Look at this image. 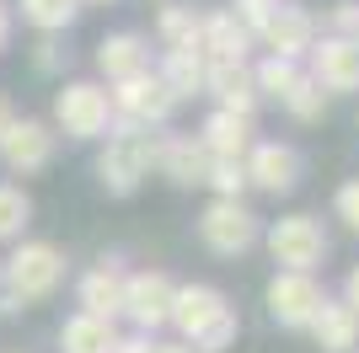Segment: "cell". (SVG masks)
Masks as SVG:
<instances>
[{"label":"cell","mask_w":359,"mask_h":353,"mask_svg":"<svg viewBox=\"0 0 359 353\" xmlns=\"http://www.w3.org/2000/svg\"><path fill=\"white\" fill-rule=\"evenodd\" d=\"M150 172H156V134L129 129V123L113 118L107 145H102V155H97V182H102V193L129 198V193H140V182H145Z\"/></svg>","instance_id":"1"},{"label":"cell","mask_w":359,"mask_h":353,"mask_svg":"<svg viewBox=\"0 0 359 353\" xmlns=\"http://www.w3.org/2000/svg\"><path fill=\"white\" fill-rule=\"evenodd\" d=\"M65 273H70V257L54 241H16V251L0 263V289L22 305H32V300L60 294Z\"/></svg>","instance_id":"2"},{"label":"cell","mask_w":359,"mask_h":353,"mask_svg":"<svg viewBox=\"0 0 359 353\" xmlns=\"http://www.w3.org/2000/svg\"><path fill=\"white\" fill-rule=\"evenodd\" d=\"M54 129L65 139H107L113 129V102L102 81H65L54 91Z\"/></svg>","instance_id":"3"},{"label":"cell","mask_w":359,"mask_h":353,"mask_svg":"<svg viewBox=\"0 0 359 353\" xmlns=\"http://www.w3.org/2000/svg\"><path fill=\"white\" fill-rule=\"evenodd\" d=\"M269 241V257L279 263V273H316L327 263V230L316 214H285L263 230Z\"/></svg>","instance_id":"4"},{"label":"cell","mask_w":359,"mask_h":353,"mask_svg":"<svg viewBox=\"0 0 359 353\" xmlns=\"http://www.w3.org/2000/svg\"><path fill=\"white\" fill-rule=\"evenodd\" d=\"M107 102H113V118L118 123H129V129H161L166 118L177 113V97L166 91V81L156 70H140L129 75V81H118V86H107Z\"/></svg>","instance_id":"5"},{"label":"cell","mask_w":359,"mask_h":353,"mask_svg":"<svg viewBox=\"0 0 359 353\" xmlns=\"http://www.w3.org/2000/svg\"><path fill=\"white\" fill-rule=\"evenodd\" d=\"M263 220L241 198H210V209L198 214V241L215 251V257H241V251L257 247Z\"/></svg>","instance_id":"6"},{"label":"cell","mask_w":359,"mask_h":353,"mask_svg":"<svg viewBox=\"0 0 359 353\" xmlns=\"http://www.w3.org/2000/svg\"><path fill=\"white\" fill-rule=\"evenodd\" d=\"M172 294H177V279L161 273V268H140V273L123 279V316L135 321V332L156 338L172 321Z\"/></svg>","instance_id":"7"},{"label":"cell","mask_w":359,"mask_h":353,"mask_svg":"<svg viewBox=\"0 0 359 353\" xmlns=\"http://www.w3.org/2000/svg\"><path fill=\"white\" fill-rule=\"evenodd\" d=\"M269 316L290 332H306L316 321V310L327 305V289L316 284V273H273L269 279Z\"/></svg>","instance_id":"8"},{"label":"cell","mask_w":359,"mask_h":353,"mask_svg":"<svg viewBox=\"0 0 359 353\" xmlns=\"http://www.w3.org/2000/svg\"><path fill=\"white\" fill-rule=\"evenodd\" d=\"M241 166H247V188L269 193V198H285V193H295L300 182V150L285 145V139H252V150L241 155Z\"/></svg>","instance_id":"9"},{"label":"cell","mask_w":359,"mask_h":353,"mask_svg":"<svg viewBox=\"0 0 359 353\" xmlns=\"http://www.w3.org/2000/svg\"><path fill=\"white\" fill-rule=\"evenodd\" d=\"M231 300H225V289H215V284H177V294H172V321L166 326H177V338L194 348L204 332H210L215 321H225L231 316Z\"/></svg>","instance_id":"10"},{"label":"cell","mask_w":359,"mask_h":353,"mask_svg":"<svg viewBox=\"0 0 359 353\" xmlns=\"http://www.w3.org/2000/svg\"><path fill=\"white\" fill-rule=\"evenodd\" d=\"M54 150H60L54 123H43V118H16L11 129H6V139H0V161H6L11 176H32V172H43V166L54 161Z\"/></svg>","instance_id":"11"},{"label":"cell","mask_w":359,"mask_h":353,"mask_svg":"<svg viewBox=\"0 0 359 353\" xmlns=\"http://www.w3.org/2000/svg\"><path fill=\"white\" fill-rule=\"evenodd\" d=\"M156 176L172 188L194 193L210 182V150L198 145V134H156Z\"/></svg>","instance_id":"12"},{"label":"cell","mask_w":359,"mask_h":353,"mask_svg":"<svg viewBox=\"0 0 359 353\" xmlns=\"http://www.w3.org/2000/svg\"><path fill=\"white\" fill-rule=\"evenodd\" d=\"M123 279H129L123 257H102L97 268H86L81 284H75V305H81V316L118 321V316H123Z\"/></svg>","instance_id":"13"},{"label":"cell","mask_w":359,"mask_h":353,"mask_svg":"<svg viewBox=\"0 0 359 353\" xmlns=\"http://www.w3.org/2000/svg\"><path fill=\"white\" fill-rule=\"evenodd\" d=\"M306 59H311V70H306V75H311L327 97H332V91H359V43H354V38H332V32H327V38H316V43H311Z\"/></svg>","instance_id":"14"},{"label":"cell","mask_w":359,"mask_h":353,"mask_svg":"<svg viewBox=\"0 0 359 353\" xmlns=\"http://www.w3.org/2000/svg\"><path fill=\"white\" fill-rule=\"evenodd\" d=\"M257 43L269 48L273 59H295L300 64L316 43V16L306 11V6H285V0H279V11L269 16V27L257 32Z\"/></svg>","instance_id":"15"},{"label":"cell","mask_w":359,"mask_h":353,"mask_svg":"<svg viewBox=\"0 0 359 353\" xmlns=\"http://www.w3.org/2000/svg\"><path fill=\"white\" fill-rule=\"evenodd\" d=\"M97 70L107 75V86H118V81H129V75L150 70V38L135 32V27L107 32L102 43H97Z\"/></svg>","instance_id":"16"},{"label":"cell","mask_w":359,"mask_h":353,"mask_svg":"<svg viewBox=\"0 0 359 353\" xmlns=\"http://www.w3.org/2000/svg\"><path fill=\"white\" fill-rule=\"evenodd\" d=\"M257 38L241 27L231 11H204V32H198V54L210 64H247V48Z\"/></svg>","instance_id":"17"},{"label":"cell","mask_w":359,"mask_h":353,"mask_svg":"<svg viewBox=\"0 0 359 353\" xmlns=\"http://www.w3.org/2000/svg\"><path fill=\"white\" fill-rule=\"evenodd\" d=\"M204 97H215L220 113H236V118H252L263 107L257 102V86H252V64H210Z\"/></svg>","instance_id":"18"},{"label":"cell","mask_w":359,"mask_h":353,"mask_svg":"<svg viewBox=\"0 0 359 353\" xmlns=\"http://www.w3.org/2000/svg\"><path fill=\"white\" fill-rule=\"evenodd\" d=\"M198 145L210 150V161H241V155L252 150V118L210 107V118L198 123Z\"/></svg>","instance_id":"19"},{"label":"cell","mask_w":359,"mask_h":353,"mask_svg":"<svg viewBox=\"0 0 359 353\" xmlns=\"http://www.w3.org/2000/svg\"><path fill=\"white\" fill-rule=\"evenodd\" d=\"M156 75L166 81V91H172L177 102H188V97H204V75H210V59L198 54V48H166L161 64H156Z\"/></svg>","instance_id":"20"},{"label":"cell","mask_w":359,"mask_h":353,"mask_svg":"<svg viewBox=\"0 0 359 353\" xmlns=\"http://www.w3.org/2000/svg\"><path fill=\"white\" fill-rule=\"evenodd\" d=\"M306 332L316 338V348H322V353H354L359 348V316L344 305V300H327Z\"/></svg>","instance_id":"21"},{"label":"cell","mask_w":359,"mask_h":353,"mask_svg":"<svg viewBox=\"0 0 359 353\" xmlns=\"http://www.w3.org/2000/svg\"><path fill=\"white\" fill-rule=\"evenodd\" d=\"M113 348H118V326L113 321H97V316L75 310L60 326V353H113Z\"/></svg>","instance_id":"22"},{"label":"cell","mask_w":359,"mask_h":353,"mask_svg":"<svg viewBox=\"0 0 359 353\" xmlns=\"http://www.w3.org/2000/svg\"><path fill=\"white\" fill-rule=\"evenodd\" d=\"M198 32H204V11L198 6H161V16H156V38H161V48H198Z\"/></svg>","instance_id":"23"},{"label":"cell","mask_w":359,"mask_h":353,"mask_svg":"<svg viewBox=\"0 0 359 353\" xmlns=\"http://www.w3.org/2000/svg\"><path fill=\"white\" fill-rule=\"evenodd\" d=\"M300 75H306V70H300L295 59H273V54H263V59L252 64L257 102H285V97H290V86H295Z\"/></svg>","instance_id":"24"},{"label":"cell","mask_w":359,"mask_h":353,"mask_svg":"<svg viewBox=\"0 0 359 353\" xmlns=\"http://www.w3.org/2000/svg\"><path fill=\"white\" fill-rule=\"evenodd\" d=\"M16 6H22V22L48 32V38H60L75 16H81V0H16Z\"/></svg>","instance_id":"25"},{"label":"cell","mask_w":359,"mask_h":353,"mask_svg":"<svg viewBox=\"0 0 359 353\" xmlns=\"http://www.w3.org/2000/svg\"><path fill=\"white\" fill-rule=\"evenodd\" d=\"M32 225V198L16 182H0V241H22Z\"/></svg>","instance_id":"26"},{"label":"cell","mask_w":359,"mask_h":353,"mask_svg":"<svg viewBox=\"0 0 359 353\" xmlns=\"http://www.w3.org/2000/svg\"><path fill=\"white\" fill-rule=\"evenodd\" d=\"M279 107H285V113L295 118V123H316V118L327 113V91L316 86L311 75H300V81H295V86H290V97H285V102H279Z\"/></svg>","instance_id":"27"},{"label":"cell","mask_w":359,"mask_h":353,"mask_svg":"<svg viewBox=\"0 0 359 353\" xmlns=\"http://www.w3.org/2000/svg\"><path fill=\"white\" fill-rule=\"evenodd\" d=\"M204 188H215V198H241L247 193V166L241 161H210V182Z\"/></svg>","instance_id":"28"},{"label":"cell","mask_w":359,"mask_h":353,"mask_svg":"<svg viewBox=\"0 0 359 353\" xmlns=\"http://www.w3.org/2000/svg\"><path fill=\"white\" fill-rule=\"evenodd\" d=\"M65 64H70V48H65L60 38H48V32H43V38L32 43V70H38V75H60Z\"/></svg>","instance_id":"29"},{"label":"cell","mask_w":359,"mask_h":353,"mask_svg":"<svg viewBox=\"0 0 359 353\" xmlns=\"http://www.w3.org/2000/svg\"><path fill=\"white\" fill-rule=\"evenodd\" d=\"M273 11H279V0H231V16H236V22L252 32V38L269 27V16H273Z\"/></svg>","instance_id":"30"},{"label":"cell","mask_w":359,"mask_h":353,"mask_svg":"<svg viewBox=\"0 0 359 353\" xmlns=\"http://www.w3.org/2000/svg\"><path fill=\"white\" fill-rule=\"evenodd\" d=\"M332 214H338V220H344L348 230L359 235V176H348L344 188L332 193Z\"/></svg>","instance_id":"31"},{"label":"cell","mask_w":359,"mask_h":353,"mask_svg":"<svg viewBox=\"0 0 359 353\" xmlns=\"http://www.w3.org/2000/svg\"><path fill=\"white\" fill-rule=\"evenodd\" d=\"M113 353H194V348H188V342H166V338H145V332H135V338H118Z\"/></svg>","instance_id":"32"},{"label":"cell","mask_w":359,"mask_h":353,"mask_svg":"<svg viewBox=\"0 0 359 353\" xmlns=\"http://www.w3.org/2000/svg\"><path fill=\"white\" fill-rule=\"evenodd\" d=\"M327 16H332V38H359V0H338Z\"/></svg>","instance_id":"33"},{"label":"cell","mask_w":359,"mask_h":353,"mask_svg":"<svg viewBox=\"0 0 359 353\" xmlns=\"http://www.w3.org/2000/svg\"><path fill=\"white\" fill-rule=\"evenodd\" d=\"M344 305H348V310L359 316V263L348 268V279H344Z\"/></svg>","instance_id":"34"},{"label":"cell","mask_w":359,"mask_h":353,"mask_svg":"<svg viewBox=\"0 0 359 353\" xmlns=\"http://www.w3.org/2000/svg\"><path fill=\"white\" fill-rule=\"evenodd\" d=\"M6 48H11V6L0 0V54H6Z\"/></svg>","instance_id":"35"},{"label":"cell","mask_w":359,"mask_h":353,"mask_svg":"<svg viewBox=\"0 0 359 353\" xmlns=\"http://www.w3.org/2000/svg\"><path fill=\"white\" fill-rule=\"evenodd\" d=\"M11 123H16V107H11V97L0 91V139H6V129H11Z\"/></svg>","instance_id":"36"},{"label":"cell","mask_w":359,"mask_h":353,"mask_svg":"<svg viewBox=\"0 0 359 353\" xmlns=\"http://www.w3.org/2000/svg\"><path fill=\"white\" fill-rule=\"evenodd\" d=\"M91 6H113V0H91Z\"/></svg>","instance_id":"37"},{"label":"cell","mask_w":359,"mask_h":353,"mask_svg":"<svg viewBox=\"0 0 359 353\" xmlns=\"http://www.w3.org/2000/svg\"><path fill=\"white\" fill-rule=\"evenodd\" d=\"M354 43H359V38H354Z\"/></svg>","instance_id":"38"},{"label":"cell","mask_w":359,"mask_h":353,"mask_svg":"<svg viewBox=\"0 0 359 353\" xmlns=\"http://www.w3.org/2000/svg\"><path fill=\"white\" fill-rule=\"evenodd\" d=\"M354 353H359V348H354Z\"/></svg>","instance_id":"39"}]
</instances>
